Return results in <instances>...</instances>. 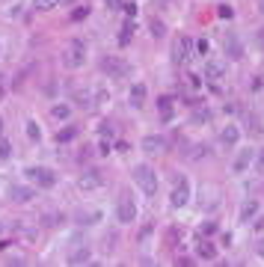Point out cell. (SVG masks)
<instances>
[{
    "label": "cell",
    "instance_id": "cell-14",
    "mask_svg": "<svg viewBox=\"0 0 264 267\" xmlns=\"http://www.w3.org/2000/svg\"><path fill=\"white\" fill-rule=\"evenodd\" d=\"M104 184V178H101L98 169H89V172H83V178L77 181V187L80 190H95V187H101Z\"/></svg>",
    "mask_w": 264,
    "mask_h": 267
},
{
    "label": "cell",
    "instance_id": "cell-11",
    "mask_svg": "<svg viewBox=\"0 0 264 267\" xmlns=\"http://www.w3.org/2000/svg\"><path fill=\"white\" fill-rule=\"evenodd\" d=\"M205 80H208L214 89H220V83L226 80V68L220 66V63H208V66H205Z\"/></svg>",
    "mask_w": 264,
    "mask_h": 267
},
{
    "label": "cell",
    "instance_id": "cell-7",
    "mask_svg": "<svg viewBox=\"0 0 264 267\" xmlns=\"http://www.w3.org/2000/svg\"><path fill=\"white\" fill-rule=\"evenodd\" d=\"M101 71H107L110 77H125V74L131 71V66H128L125 60H116V57H104V60H101Z\"/></svg>",
    "mask_w": 264,
    "mask_h": 267
},
{
    "label": "cell",
    "instance_id": "cell-32",
    "mask_svg": "<svg viewBox=\"0 0 264 267\" xmlns=\"http://www.w3.org/2000/svg\"><path fill=\"white\" fill-rule=\"evenodd\" d=\"M217 12H220V18H226V21L234 18V9H231L229 3H220V9H217Z\"/></svg>",
    "mask_w": 264,
    "mask_h": 267
},
{
    "label": "cell",
    "instance_id": "cell-17",
    "mask_svg": "<svg viewBox=\"0 0 264 267\" xmlns=\"http://www.w3.org/2000/svg\"><path fill=\"white\" fill-rule=\"evenodd\" d=\"M226 54H229L231 60H240V57H243V42H240L234 33L226 36Z\"/></svg>",
    "mask_w": 264,
    "mask_h": 267
},
{
    "label": "cell",
    "instance_id": "cell-20",
    "mask_svg": "<svg viewBox=\"0 0 264 267\" xmlns=\"http://www.w3.org/2000/svg\"><path fill=\"white\" fill-rule=\"evenodd\" d=\"M237 137H240V128H237V125H226V128L220 131V143H223V146H234Z\"/></svg>",
    "mask_w": 264,
    "mask_h": 267
},
{
    "label": "cell",
    "instance_id": "cell-39",
    "mask_svg": "<svg viewBox=\"0 0 264 267\" xmlns=\"http://www.w3.org/2000/svg\"><path fill=\"white\" fill-rule=\"evenodd\" d=\"M261 86H264V80H261V77H252V80H249V89H252V92H258Z\"/></svg>",
    "mask_w": 264,
    "mask_h": 267
},
{
    "label": "cell",
    "instance_id": "cell-40",
    "mask_svg": "<svg viewBox=\"0 0 264 267\" xmlns=\"http://www.w3.org/2000/svg\"><path fill=\"white\" fill-rule=\"evenodd\" d=\"M196 51L199 54H208V42H205V39H199L196 42Z\"/></svg>",
    "mask_w": 264,
    "mask_h": 267
},
{
    "label": "cell",
    "instance_id": "cell-41",
    "mask_svg": "<svg viewBox=\"0 0 264 267\" xmlns=\"http://www.w3.org/2000/svg\"><path fill=\"white\" fill-rule=\"evenodd\" d=\"M255 164H258V169H264V149L261 152H255Z\"/></svg>",
    "mask_w": 264,
    "mask_h": 267
},
{
    "label": "cell",
    "instance_id": "cell-1",
    "mask_svg": "<svg viewBox=\"0 0 264 267\" xmlns=\"http://www.w3.org/2000/svg\"><path fill=\"white\" fill-rule=\"evenodd\" d=\"M134 181H137V187L143 190V196H155L158 193V172L152 167H146V164H140V167H134Z\"/></svg>",
    "mask_w": 264,
    "mask_h": 267
},
{
    "label": "cell",
    "instance_id": "cell-5",
    "mask_svg": "<svg viewBox=\"0 0 264 267\" xmlns=\"http://www.w3.org/2000/svg\"><path fill=\"white\" fill-rule=\"evenodd\" d=\"M190 48H193L190 36H175V42H172V63L175 66H184L190 60Z\"/></svg>",
    "mask_w": 264,
    "mask_h": 267
},
{
    "label": "cell",
    "instance_id": "cell-21",
    "mask_svg": "<svg viewBox=\"0 0 264 267\" xmlns=\"http://www.w3.org/2000/svg\"><path fill=\"white\" fill-rule=\"evenodd\" d=\"M51 116L60 119V122L71 119V104H54V107H51Z\"/></svg>",
    "mask_w": 264,
    "mask_h": 267
},
{
    "label": "cell",
    "instance_id": "cell-18",
    "mask_svg": "<svg viewBox=\"0 0 264 267\" xmlns=\"http://www.w3.org/2000/svg\"><path fill=\"white\" fill-rule=\"evenodd\" d=\"M128 101H131L134 110H140V107L146 104V83H134V86H131V95H128Z\"/></svg>",
    "mask_w": 264,
    "mask_h": 267
},
{
    "label": "cell",
    "instance_id": "cell-28",
    "mask_svg": "<svg viewBox=\"0 0 264 267\" xmlns=\"http://www.w3.org/2000/svg\"><path fill=\"white\" fill-rule=\"evenodd\" d=\"M217 229H220V226H217V220H205V223L199 226V234H205V237H211V234H217Z\"/></svg>",
    "mask_w": 264,
    "mask_h": 267
},
{
    "label": "cell",
    "instance_id": "cell-49",
    "mask_svg": "<svg viewBox=\"0 0 264 267\" xmlns=\"http://www.w3.org/2000/svg\"><path fill=\"white\" fill-rule=\"evenodd\" d=\"M0 234H3V223H0Z\"/></svg>",
    "mask_w": 264,
    "mask_h": 267
},
{
    "label": "cell",
    "instance_id": "cell-34",
    "mask_svg": "<svg viewBox=\"0 0 264 267\" xmlns=\"http://www.w3.org/2000/svg\"><path fill=\"white\" fill-rule=\"evenodd\" d=\"M86 15H89V9H86V6H77V9L71 12V21H83Z\"/></svg>",
    "mask_w": 264,
    "mask_h": 267
},
{
    "label": "cell",
    "instance_id": "cell-38",
    "mask_svg": "<svg viewBox=\"0 0 264 267\" xmlns=\"http://www.w3.org/2000/svg\"><path fill=\"white\" fill-rule=\"evenodd\" d=\"M113 125H110V122H101V137H113Z\"/></svg>",
    "mask_w": 264,
    "mask_h": 267
},
{
    "label": "cell",
    "instance_id": "cell-4",
    "mask_svg": "<svg viewBox=\"0 0 264 267\" xmlns=\"http://www.w3.org/2000/svg\"><path fill=\"white\" fill-rule=\"evenodd\" d=\"M172 208H184L190 202V181L184 175H175V184H172V193H169Z\"/></svg>",
    "mask_w": 264,
    "mask_h": 267
},
{
    "label": "cell",
    "instance_id": "cell-36",
    "mask_svg": "<svg viewBox=\"0 0 264 267\" xmlns=\"http://www.w3.org/2000/svg\"><path fill=\"white\" fill-rule=\"evenodd\" d=\"M42 223L51 226V223H60V214H42Z\"/></svg>",
    "mask_w": 264,
    "mask_h": 267
},
{
    "label": "cell",
    "instance_id": "cell-15",
    "mask_svg": "<svg viewBox=\"0 0 264 267\" xmlns=\"http://www.w3.org/2000/svg\"><path fill=\"white\" fill-rule=\"evenodd\" d=\"M68 264H86V261H92V246H77V249H71L66 255Z\"/></svg>",
    "mask_w": 264,
    "mask_h": 267
},
{
    "label": "cell",
    "instance_id": "cell-46",
    "mask_svg": "<svg viewBox=\"0 0 264 267\" xmlns=\"http://www.w3.org/2000/svg\"><path fill=\"white\" fill-rule=\"evenodd\" d=\"M258 9H261V12H264V0H258Z\"/></svg>",
    "mask_w": 264,
    "mask_h": 267
},
{
    "label": "cell",
    "instance_id": "cell-43",
    "mask_svg": "<svg viewBox=\"0 0 264 267\" xmlns=\"http://www.w3.org/2000/svg\"><path fill=\"white\" fill-rule=\"evenodd\" d=\"M255 42H258V48H264V30H258V33H255Z\"/></svg>",
    "mask_w": 264,
    "mask_h": 267
},
{
    "label": "cell",
    "instance_id": "cell-25",
    "mask_svg": "<svg viewBox=\"0 0 264 267\" xmlns=\"http://www.w3.org/2000/svg\"><path fill=\"white\" fill-rule=\"evenodd\" d=\"M208 155H211V146H193V149H187V158H196V161L208 158Z\"/></svg>",
    "mask_w": 264,
    "mask_h": 267
},
{
    "label": "cell",
    "instance_id": "cell-42",
    "mask_svg": "<svg viewBox=\"0 0 264 267\" xmlns=\"http://www.w3.org/2000/svg\"><path fill=\"white\" fill-rule=\"evenodd\" d=\"M187 83H190V89H199V77H196V74H190V77H187Z\"/></svg>",
    "mask_w": 264,
    "mask_h": 267
},
{
    "label": "cell",
    "instance_id": "cell-13",
    "mask_svg": "<svg viewBox=\"0 0 264 267\" xmlns=\"http://www.w3.org/2000/svg\"><path fill=\"white\" fill-rule=\"evenodd\" d=\"M9 199L18 202V205H24V202H33V199H36V190H33V187H24V184H15V187L9 190Z\"/></svg>",
    "mask_w": 264,
    "mask_h": 267
},
{
    "label": "cell",
    "instance_id": "cell-47",
    "mask_svg": "<svg viewBox=\"0 0 264 267\" xmlns=\"http://www.w3.org/2000/svg\"><path fill=\"white\" fill-rule=\"evenodd\" d=\"M60 3H66V6H68V3H74V0H60Z\"/></svg>",
    "mask_w": 264,
    "mask_h": 267
},
{
    "label": "cell",
    "instance_id": "cell-12",
    "mask_svg": "<svg viewBox=\"0 0 264 267\" xmlns=\"http://www.w3.org/2000/svg\"><path fill=\"white\" fill-rule=\"evenodd\" d=\"M164 149H166V140H164V137H158V134L143 137V152H146V155H161Z\"/></svg>",
    "mask_w": 264,
    "mask_h": 267
},
{
    "label": "cell",
    "instance_id": "cell-30",
    "mask_svg": "<svg viewBox=\"0 0 264 267\" xmlns=\"http://www.w3.org/2000/svg\"><path fill=\"white\" fill-rule=\"evenodd\" d=\"M12 158V143L6 137H0V161H9Z\"/></svg>",
    "mask_w": 264,
    "mask_h": 267
},
{
    "label": "cell",
    "instance_id": "cell-37",
    "mask_svg": "<svg viewBox=\"0 0 264 267\" xmlns=\"http://www.w3.org/2000/svg\"><path fill=\"white\" fill-rule=\"evenodd\" d=\"M107 3V9H113V12H119L122 6H125V0H104Z\"/></svg>",
    "mask_w": 264,
    "mask_h": 267
},
{
    "label": "cell",
    "instance_id": "cell-45",
    "mask_svg": "<svg viewBox=\"0 0 264 267\" xmlns=\"http://www.w3.org/2000/svg\"><path fill=\"white\" fill-rule=\"evenodd\" d=\"M0 137H3V116H0Z\"/></svg>",
    "mask_w": 264,
    "mask_h": 267
},
{
    "label": "cell",
    "instance_id": "cell-22",
    "mask_svg": "<svg viewBox=\"0 0 264 267\" xmlns=\"http://www.w3.org/2000/svg\"><path fill=\"white\" fill-rule=\"evenodd\" d=\"M190 122H193V125H205V122H211V107H196V113L190 116Z\"/></svg>",
    "mask_w": 264,
    "mask_h": 267
},
{
    "label": "cell",
    "instance_id": "cell-16",
    "mask_svg": "<svg viewBox=\"0 0 264 267\" xmlns=\"http://www.w3.org/2000/svg\"><path fill=\"white\" fill-rule=\"evenodd\" d=\"M252 158H255V152H252V149H240V152H237V158H234V164H231V172H243V169L252 164Z\"/></svg>",
    "mask_w": 264,
    "mask_h": 267
},
{
    "label": "cell",
    "instance_id": "cell-44",
    "mask_svg": "<svg viewBox=\"0 0 264 267\" xmlns=\"http://www.w3.org/2000/svg\"><path fill=\"white\" fill-rule=\"evenodd\" d=\"M3 83H6V80L0 77V98H3V92H6V86H3Z\"/></svg>",
    "mask_w": 264,
    "mask_h": 267
},
{
    "label": "cell",
    "instance_id": "cell-10",
    "mask_svg": "<svg viewBox=\"0 0 264 267\" xmlns=\"http://www.w3.org/2000/svg\"><path fill=\"white\" fill-rule=\"evenodd\" d=\"M71 101H74V107L89 110V107H95V92H92V89H86V86H77V89L71 92Z\"/></svg>",
    "mask_w": 264,
    "mask_h": 267
},
{
    "label": "cell",
    "instance_id": "cell-48",
    "mask_svg": "<svg viewBox=\"0 0 264 267\" xmlns=\"http://www.w3.org/2000/svg\"><path fill=\"white\" fill-rule=\"evenodd\" d=\"M258 252H261V255H264V243H261V246H258Z\"/></svg>",
    "mask_w": 264,
    "mask_h": 267
},
{
    "label": "cell",
    "instance_id": "cell-29",
    "mask_svg": "<svg viewBox=\"0 0 264 267\" xmlns=\"http://www.w3.org/2000/svg\"><path fill=\"white\" fill-rule=\"evenodd\" d=\"M131 36H134V24L128 21V24L119 30V36H116V39H119V45H128V42H131Z\"/></svg>",
    "mask_w": 264,
    "mask_h": 267
},
{
    "label": "cell",
    "instance_id": "cell-31",
    "mask_svg": "<svg viewBox=\"0 0 264 267\" xmlns=\"http://www.w3.org/2000/svg\"><path fill=\"white\" fill-rule=\"evenodd\" d=\"M246 125H249V134H261V122L255 113H246Z\"/></svg>",
    "mask_w": 264,
    "mask_h": 267
},
{
    "label": "cell",
    "instance_id": "cell-6",
    "mask_svg": "<svg viewBox=\"0 0 264 267\" xmlns=\"http://www.w3.org/2000/svg\"><path fill=\"white\" fill-rule=\"evenodd\" d=\"M116 220H119L122 226L137 220V205H134L131 196H122V199L116 202Z\"/></svg>",
    "mask_w": 264,
    "mask_h": 267
},
{
    "label": "cell",
    "instance_id": "cell-27",
    "mask_svg": "<svg viewBox=\"0 0 264 267\" xmlns=\"http://www.w3.org/2000/svg\"><path fill=\"white\" fill-rule=\"evenodd\" d=\"M74 137H77V128H74V125H68V128H63V131L57 134V143H71Z\"/></svg>",
    "mask_w": 264,
    "mask_h": 267
},
{
    "label": "cell",
    "instance_id": "cell-19",
    "mask_svg": "<svg viewBox=\"0 0 264 267\" xmlns=\"http://www.w3.org/2000/svg\"><path fill=\"white\" fill-rule=\"evenodd\" d=\"M158 113H161V119H172V113H175V98H172V95H161V98H158Z\"/></svg>",
    "mask_w": 264,
    "mask_h": 267
},
{
    "label": "cell",
    "instance_id": "cell-23",
    "mask_svg": "<svg viewBox=\"0 0 264 267\" xmlns=\"http://www.w3.org/2000/svg\"><path fill=\"white\" fill-rule=\"evenodd\" d=\"M149 30H152L155 39H164V36H166V24L161 21V18H152V21H149Z\"/></svg>",
    "mask_w": 264,
    "mask_h": 267
},
{
    "label": "cell",
    "instance_id": "cell-33",
    "mask_svg": "<svg viewBox=\"0 0 264 267\" xmlns=\"http://www.w3.org/2000/svg\"><path fill=\"white\" fill-rule=\"evenodd\" d=\"M166 240H169V243L175 246V243L181 240V229H178V226H172V229H169V234H166Z\"/></svg>",
    "mask_w": 264,
    "mask_h": 267
},
{
    "label": "cell",
    "instance_id": "cell-9",
    "mask_svg": "<svg viewBox=\"0 0 264 267\" xmlns=\"http://www.w3.org/2000/svg\"><path fill=\"white\" fill-rule=\"evenodd\" d=\"M196 255L202 258V261H217V243L211 240V237H199L196 240Z\"/></svg>",
    "mask_w": 264,
    "mask_h": 267
},
{
    "label": "cell",
    "instance_id": "cell-2",
    "mask_svg": "<svg viewBox=\"0 0 264 267\" xmlns=\"http://www.w3.org/2000/svg\"><path fill=\"white\" fill-rule=\"evenodd\" d=\"M24 178H30L36 187H45V190H51L54 184H57V172L48 167H24V172H21Z\"/></svg>",
    "mask_w": 264,
    "mask_h": 267
},
{
    "label": "cell",
    "instance_id": "cell-8",
    "mask_svg": "<svg viewBox=\"0 0 264 267\" xmlns=\"http://www.w3.org/2000/svg\"><path fill=\"white\" fill-rule=\"evenodd\" d=\"M258 211H261V202L258 199H246L243 205H240V211H237V223H240V226L252 223V220L258 217Z\"/></svg>",
    "mask_w": 264,
    "mask_h": 267
},
{
    "label": "cell",
    "instance_id": "cell-26",
    "mask_svg": "<svg viewBox=\"0 0 264 267\" xmlns=\"http://www.w3.org/2000/svg\"><path fill=\"white\" fill-rule=\"evenodd\" d=\"M27 137H30L33 143L42 140V128H39V122H36V119H27Z\"/></svg>",
    "mask_w": 264,
    "mask_h": 267
},
{
    "label": "cell",
    "instance_id": "cell-24",
    "mask_svg": "<svg viewBox=\"0 0 264 267\" xmlns=\"http://www.w3.org/2000/svg\"><path fill=\"white\" fill-rule=\"evenodd\" d=\"M57 6H60V0H33L36 12H51V9H57Z\"/></svg>",
    "mask_w": 264,
    "mask_h": 267
},
{
    "label": "cell",
    "instance_id": "cell-3",
    "mask_svg": "<svg viewBox=\"0 0 264 267\" xmlns=\"http://www.w3.org/2000/svg\"><path fill=\"white\" fill-rule=\"evenodd\" d=\"M66 66L68 68H80L86 66V42L83 39H71L66 48Z\"/></svg>",
    "mask_w": 264,
    "mask_h": 267
},
{
    "label": "cell",
    "instance_id": "cell-35",
    "mask_svg": "<svg viewBox=\"0 0 264 267\" xmlns=\"http://www.w3.org/2000/svg\"><path fill=\"white\" fill-rule=\"evenodd\" d=\"M42 92L54 98V95H57V83H54V80H51V83H45V86H42Z\"/></svg>",
    "mask_w": 264,
    "mask_h": 267
}]
</instances>
